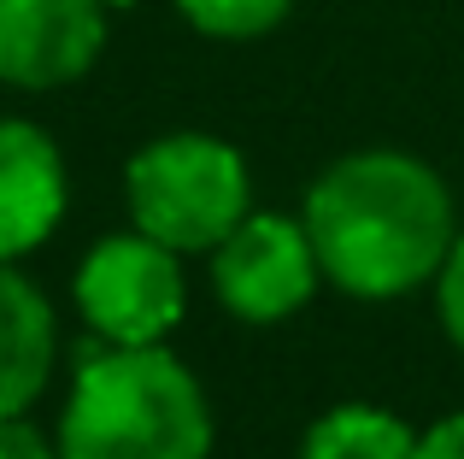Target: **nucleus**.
<instances>
[{"instance_id": "obj_1", "label": "nucleus", "mask_w": 464, "mask_h": 459, "mask_svg": "<svg viewBox=\"0 0 464 459\" xmlns=\"http://www.w3.org/2000/svg\"><path fill=\"white\" fill-rule=\"evenodd\" d=\"M324 277L353 300H400L435 283L459 241L441 171L400 148H359L312 177L300 207Z\"/></svg>"}, {"instance_id": "obj_14", "label": "nucleus", "mask_w": 464, "mask_h": 459, "mask_svg": "<svg viewBox=\"0 0 464 459\" xmlns=\"http://www.w3.org/2000/svg\"><path fill=\"white\" fill-rule=\"evenodd\" d=\"M106 6H136V0H106Z\"/></svg>"}, {"instance_id": "obj_9", "label": "nucleus", "mask_w": 464, "mask_h": 459, "mask_svg": "<svg viewBox=\"0 0 464 459\" xmlns=\"http://www.w3.org/2000/svg\"><path fill=\"white\" fill-rule=\"evenodd\" d=\"M300 459H418V430L371 401H347L306 425Z\"/></svg>"}, {"instance_id": "obj_11", "label": "nucleus", "mask_w": 464, "mask_h": 459, "mask_svg": "<svg viewBox=\"0 0 464 459\" xmlns=\"http://www.w3.org/2000/svg\"><path fill=\"white\" fill-rule=\"evenodd\" d=\"M435 312H441L447 342H453L459 354H464V230H459L453 248H447L441 271H435Z\"/></svg>"}, {"instance_id": "obj_2", "label": "nucleus", "mask_w": 464, "mask_h": 459, "mask_svg": "<svg viewBox=\"0 0 464 459\" xmlns=\"http://www.w3.org/2000/svg\"><path fill=\"white\" fill-rule=\"evenodd\" d=\"M53 442L59 459H212V406L165 342L124 347L94 336Z\"/></svg>"}, {"instance_id": "obj_6", "label": "nucleus", "mask_w": 464, "mask_h": 459, "mask_svg": "<svg viewBox=\"0 0 464 459\" xmlns=\"http://www.w3.org/2000/svg\"><path fill=\"white\" fill-rule=\"evenodd\" d=\"M106 0H0V83L65 89L106 54Z\"/></svg>"}, {"instance_id": "obj_10", "label": "nucleus", "mask_w": 464, "mask_h": 459, "mask_svg": "<svg viewBox=\"0 0 464 459\" xmlns=\"http://www.w3.org/2000/svg\"><path fill=\"white\" fill-rule=\"evenodd\" d=\"M170 6L188 18V30L212 42H253V35H271L295 12V0H170Z\"/></svg>"}, {"instance_id": "obj_3", "label": "nucleus", "mask_w": 464, "mask_h": 459, "mask_svg": "<svg viewBox=\"0 0 464 459\" xmlns=\"http://www.w3.org/2000/svg\"><path fill=\"white\" fill-rule=\"evenodd\" d=\"M124 207L141 236L188 253H212L241 219L253 212L247 160L224 136L177 130L159 136L124 165Z\"/></svg>"}, {"instance_id": "obj_4", "label": "nucleus", "mask_w": 464, "mask_h": 459, "mask_svg": "<svg viewBox=\"0 0 464 459\" xmlns=\"http://www.w3.org/2000/svg\"><path fill=\"white\" fill-rule=\"evenodd\" d=\"M71 300L101 342H124V347L165 342L188 312L182 253L141 236V230L106 236L82 253L77 277H71Z\"/></svg>"}, {"instance_id": "obj_8", "label": "nucleus", "mask_w": 464, "mask_h": 459, "mask_svg": "<svg viewBox=\"0 0 464 459\" xmlns=\"http://www.w3.org/2000/svg\"><path fill=\"white\" fill-rule=\"evenodd\" d=\"M53 366H59V318L47 307L42 283L24 277L18 259H0V418L30 413Z\"/></svg>"}, {"instance_id": "obj_12", "label": "nucleus", "mask_w": 464, "mask_h": 459, "mask_svg": "<svg viewBox=\"0 0 464 459\" xmlns=\"http://www.w3.org/2000/svg\"><path fill=\"white\" fill-rule=\"evenodd\" d=\"M0 459H59V442L30 425V413L0 418Z\"/></svg>"}, {"instance_id": "obj_7", "label": "nucleus", "mask_w": 464, "mask_h": 459, "mask_svg": "<svg viewBox=\"0 0 464 459\" xmlns=\"http://www.w3.org/2000/svg\"><path fill=\"white\" fill-rule=\"evenodd\" d=\"M65 153L30 118H0V259L35 253L65 219Z\"/></svg>"}, {"instance_id": "obj_5", "label": "nucleus", "mask_w": 464, "mask_h": 459, "mask_svg": "<svg viewBox=\"0 0 464 459\" xmlns=\"http://www.w3.org/2000/svg\"><path fill=\"white\" fill-rule=\"evenodd\" d=\"M212 295L241 324H283L317 295L324 265L300 219L247 212L212 253Z\"/></svg>"}, {"instance_id": "obj_13", "label": "nucleus", "mask_w": 464, "mask_h": 459, "mask_svg": "<svg viewBox=\"0 0 464 459\" xmlns=\"http://www.w3.org/2000/svg\"><path fill=\"white\" fill-rule=\"evenodd\" d=\"M418 459H464V413H447L418 436Z\"/></svg>"}]
</instances>
